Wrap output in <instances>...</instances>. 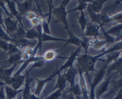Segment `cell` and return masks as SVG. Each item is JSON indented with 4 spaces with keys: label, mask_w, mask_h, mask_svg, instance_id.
Masks as SVG:
<instances>
[{
    "label": "cell",
    "mask_w": 122,
    "mask_h": 99,
    "mask_svg": "<svg viewBox=\"0 0 122 99\" xmlns=\"http://www.w3.org/2000/svg\"><path fill=\"white\" fill-rule=\"evenodd\" d=\"M122 29V25H119V26H116V27H113V28L110 31L109 33L117 35L119 34V33H120Z\"/></svg>",
    "instance_id": "cell-1"
},
{
    "label": "cell",
    "mask_w": 122,
    "mask_h": 99,
    "mask_svg": "<svg viewBox=\"0 0 122 99\" xmlns=\"http://www.w3.org/2000/svg\"><path fill=\"white\" fill-rule=\"evenodd\" d=\"M118 85L119 87H122V78L118 82Z\"/></svg>",
    "instance_id": "cell-2"
}]
</instances>
